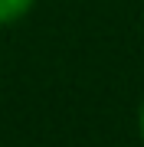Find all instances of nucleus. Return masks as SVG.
Listing matches in <instances>:
<instances>
[{
  "label": "nucleus",
  "mask_w": 144,
  "mask_h": 147,
  "mask_svg": "<svg viewBox=\"0 0 144 147\" xmlns=\"http://www.w3.org/2000/svg\"><path fill=\"white\" fill-rule=\"evenodd\" d=\"M138 124H141V137H144V101H141V111H138Z\"/></svg>",
  "instance_id": "obj_2"
},
{
  "label": "nucleus",
  "mask_w": 144,
  "mask_h": 147,
  "mask_svg": "<svg viewBox=\"0 0 144 147\" xmlns=\"http://www.w3.org/2000/svg\"><path fill=\"white\" fill-rule=\"evenodd\" d=\"M30 7H33V0H0V30L23 20L30 13Z\"/></svg>",
  "instance_id": "obj_1"
}]
</instances>
